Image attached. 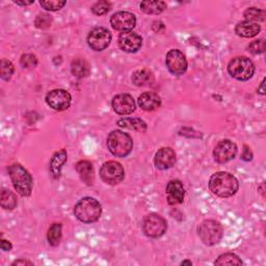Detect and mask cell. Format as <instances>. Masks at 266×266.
I'll list each match as a JSON object with an SVG mask.
<instances>
[{
    "instance_id": "1",
    "label": "cell",
    "mask_w": 266,
    "mask_h": 266,
    "mask_svg": "<svg viewBox=\"0 0 266 266\" xmlns=\"http://www.w3.org/2000/svg\"><path fill=\"white\" fill-rule=\"evenodd\" d=\"M209 188L217 197L230 198L237 192L239 183L233 175L226 172H219L211 176Z\"/></svg>"
},
{
    "instance_id": "2",
    "label": "cell",
    "mask_w": 266,
    "mask_h": 266,
    "mask_svg": "<svg viewBox=\"0 0 266 266\" xmlns=\"http://www.w3.org/2000/svg\"><path fill=\"white\" fill-rule=\"evenodd\" d=\"M101 213V204L94 198H83L74 207L75 216L80 222L85 224H91L98 221Z\"/></svg>"
},
{
    "instance_id": "3",
    "label": "cell",
    "mask_w": 266,
    "mask_h": 266,
    "mask_svg": "<svg viewBox=\"0 0 266 266\" xmlns=\"http://www.w3.org/2000/svg\"><path fill=\"white\" fill-rule=\"evenodd\" d=\"M9 175L13 185L19 195L22 197H28L33 191V178L31 174L19 163H14L9 166Z\"/></svg>"
},
{
    "instance_id": "4",
    "label": "cell",
    "mask_w": 266,
    "mask_h": 266,
    "mask_svg": "<svg viewBox=\"0 0 266 266\" xmlns=\"http://www.w3.org/2000/svg\"><path fill=\"white\" fill-rule=\"evenodd\" d=\"M107 147L111 154L117 157H126L133 148V141L130 135L123 131H112L107 137Z\"/></svg>"
},
{
    "instance_id": "5",
    "label": "cell",
    "mask_w": 266,
    "mask_h": 266,
    "mask_svg": "<svg viewBox=\"0 0 266 266\" xmlns=\"http://www.w3.org/2000/svg\"><path fill=\"white\" fill-rule=\"evenodd\" d=\"M228 72L233 78L239 81H247L253 77L255 73V66L250 58L246 56H238L229 63Z\"/></svg>"
},
{
    "instance_id": "6",
    "label": "cell",
    "mask_w": 266,
    "mask_h": 266,
    "mask_svg": "<svg viewBox=\"0 0 266 266\" xmlns=\"http://www.w3.org/2000/svg\"><path fill=\"white\" fill-rule=\"evenodd\" d=\"M223 227L222 225L213 220H206L200 224L198 227V233L206 246H214L219 244L223 237Z\"/></svg>"
},
{
    "instance_id": "7",
    "label": "cell",
    "mask_w": 266,
    "mask_h": 266,
    "mask_svg": "<svg viewBox=\"0 0 266 266\" xmlns=\"http://www.w3.org/2000/svg\"><path fill=\"white\" fill-rule=\"evenodd\" d=\"M166 221L159 214L151 213L143 219L142 231L148 237L159 238L166 232Z\"/></svg>"
},
{
    "instance_id": "8",
    "label": "cell",
    "mask_w": 266,
    "mask_h": 266,
    "mask_svg": "<svg viewBox=\"0 0 266 266\" xmlns=\"http://www.w3.org/2000/svg\"><path fill=\"white\" fill-rule=\"evenodd\" d=\"M100 176L105 183L109 185H115L124 179L125 172L121 163L116 161H108L102 165Z\"/></svg>"
},
{
    "instance_id": "9",
    "label": "cell",
    "mask_w": 266,
    "mask_h": 266,
    "mask_svg": "<svg viewBox=\"0 0 266 266\" xmlns=\"http://www.w3.org/2000/svg\"><path fill=\"white\" fill-rule=\"evenodd\" d=\"M111 34L104 27H96L87 36V44L95 51H102L109 46Z\"/></svg>"
},
{
    "instance_id": "10",
    "label": "cell",
    "mask_w": 266,
    "mask_h": 266,
    "mask_svg": "<svg viewBox=\"0 0 266 266\" xmlns=\"http://www.w3.org/2000/svg\"><path fill=\"white\" fill-rule=\"evenodd\" d=\"M72 101L71 94L65 90H53L46 96V102L52 109L56 111H63L70 107Z\"/></svg>"
},
{
    "instance_id": "11",
    "label": "cell",
    "mask_w": 266,
    "mask_h": 266,
    "mask_svg": "<svg viewBox=\"0 0 266 266\" xmlns=\"http://www.w3.org/2000/svg\"><path fill=\"white\" fill-rule=\"evenodd\" d=\"M165 64L168 71L175 76L184 74L187 70V61L185 55L178 49H172L167 52Z\"/></svg>"
},
{
    "instance_id": "12",
    "label": "cell",
    "mask_w": 266,
    "mask_h": 266,
    "mask_svg": "<svg viewBox=\"0 0 266 266\" xmlns=\"http://www.w3.org/2000/svg\"><path fill=\"white\" fill-rule=\"evenodd\" d=\"M237 154V146L236 143L229 140L224 139L221 140L216 144L213 150L214 160L219 163H227L230 160L234 159Z\"/></svg>"
},
{
    "instance_id": "13",
    "label": "cell",
    "mask_w": 266,
    "mask_h": 266,
    "mask_svg": "<svg viewBox=\"0 0 266 266\" xmlns=\"http://www.w3.org/2000/svg\"><path fill=\"white\" fill-rule=\"evenodd\" d=\"M110 24L113 29L119 32H131L136 25V17L129 12H119L112 15Z\"/></svg>"
},
{
    "instance_id": "14",
    "label": "cell",
    "mask_w": 266,
    "mask_h": 266,
    "mask_svg": "<svg viewBox=\"0 0 266 266\" xmlns=\"http://www.w3.org/2000/svg\"><path fill=\"white\" fill-rule=\"evenodd\" d=\"M142 39L133 32L122 33L119 37V46L121 49L128 53H134L140 49Z\"/></svg>"
},
{
    "instance_id": "15",
    "label": "cell",
    "mask_w": 266,
    "mask_h": 266,
    "mask_svg": "<svg viewBox=\"0 0 266 266\" xmlns=\"http://www.w3.org/2000/svg\"><path fill=\"white\" fill-rule=\"evenodd\" d=\"M112 108L117 114L127 115L135 110V101L132 96L128 94H121L113 98Z\"/></svg>"
},
{
    "instance_id": "16",
    "label": "cell",
    "mask_w": 266,
    "mask_h": 266,
    "mask_svg": "<svg viewBox=\"0 0 266 266\" xmlns=\"http://www.w3.org/2000/svg\"><path fill=\"white\" fill-rule=\"evenodd\" d=\"M176 162V153L172 148H161L157 151L154 163L159 170H167Z\"/></svg>"
},
{
    "instance_id": "17",
    "label": "cell",
    "mask_w": 266,
    "mask_h": 266,
    "mask_svg": "<svg viewBox=\"0 0 266 266\" xmlns=\"http://www.w3.org/2000/svg\"><path fill=\"white\" fill-rule=\"evenodd\" d=\"M185 190L183 184L179 180H172L166 186L167 202L171 205L181 204L184 200Z\"/></svg>"
},
{
    "instance_id": "18",
    "label": "cell",
    "mask_w": 266,
    "mask_h": 266,
    "mask_svg": "<svg viewBox=\"0 0 266 266\" xmlns=\"http://www.w3.org/2000/svg\"><path fill=\"white\" fill-rule=\"evenodd\" d=\"M138 105L142 110L153 111L160 107L161 99L160 97L153 92H146L138 97Z\"/></svg>"
},
{
    "instance_id": "19",
    "label": "cell",
    "mask_w": 266,
    "mask_h": 266,
    "mask_svg": "<svg viewBox=\"0 0 266 266\" xmlns=\"http://www.w3.org/2000/svg\"><path fill=\"white\" fill-rule=\"evenodd\" d=\"M76 171L80 176V179L86 185L91 186L94 184L95 175H94V167L93 164L87 160H81L76 164Z\"/></svg>"
},
{
    "instance_id": "20",
    "label": "cell",
    "mask_w": 266,
    "mask_h": 266,
    "mask_svg": "<svg viewBox=\"0 0 266 266\" xmlns=\"http://www.w3.org/2000/svg\"><path fill=\"white\" fill-rule=\"evenodd\" d=\"M260 31H261L260 25H258L257 23H253L250 21L239 22L235 27V33L239 37H244V38L256 37L260 33Z\"/></svg>"
},
{
    "instance_id": "21",
    "label": "cell",
    "mask_w": 266,
    "mask_h": 266,
    "mask_svg": "<svg viewBox=\"0 0 266 266\" xmlns=\"http://www.w3.org/2000/svg\"><path fill=\"white\" fill-rule=\"evenodd\" d=\"M155 81L154 75L151 71L147 69H142L135 71L132 74V82L136 86H149L152 85Z\"/></svg>"
},
{
    "instance_id": "22",
    "label": "cell",
    "mask_w": 266,
    "mask_h": 266,
    "mask_svg": "<svg viewBox=\"0 0 266 266\" xmlns=\"http://www.w3.org/2000/svg\"><path fill=\"white\" fill-rule=\"evenodd\" d=\"M71 72L75 77L83 78L90 75V65L83 58H75L71 64Z\"/></svg>"
},
{
    "instance_id": "23",
    "label": "cell",
    "mask_w": 266,
    "mask_h": 266,
    "mask_svg": "<svg viewBox=\"0 0 266 266\" xmlns=\"http://www.w3.org/2000/svg\"><path fill=\"white\" fill-rule=\"evenodd\" d=\"M117 125L122 128L130 129V130H135V131H146L147 130V124L143 122L140 119H122L117 122Z\"/></svg>"
},
{
    "instance_id": "24",
    "label": "cell",
    "mask_w": 266,
    "mask_h": 266,
    "mask_svg": "<svg viewBox=\"0 0 266 266\" xmlns=\"http://www.w3.org/2000/svg\"><path fill=\"white\" fill-rule=\"evenodd\" d=\"M67 161V151L66 150H61L60 152H56L50 162V170L52 175L55 178H58L61 176V171L62 166L65 164Z\"/></svg>"
},
{
    "instance_id": "25",
    "label": "cell",
    "mask_w": 266,
    "mask_h": 266,
    "mask_svg": "<svg viewBox=\"0 0 266 266\" xmlns=\"http://www.w3.org/2000/svg\"><path fill=\"white\" fill-rule=\"evenodd\" d=\"M166 9V4L164 2H150L146 0L140 4V10L148 15H158L161 14Z\"/></svg>"
},
{
    "instance_id": "26",
    "label": "cell",
    "mask_w": 266,
    "mask_h": 266,
    "mask_svg": "<svg viewBox=\"0 0 266 266\" xmlns=\"http://www.w3.org/2000/svg\"><path fill=\"white\" fill-rule=\"evenodd\" d=\"M62 224H53L48 230L47 239L49 245L52 247H56L60 245L62 239Z\"/></svg>"
},
{
    "instance_id": "27",
    "label": "cell",
    "mask_w": 266,
    "mask_h": 266,
    "mask_svg": "<svg viewBox=\"0 0 266 266\" xmlns=\"http://www.w3.org/2000/svg\"><path fill=\"white\" fill-rule=\"evenodd\" d=\"M0 202H2V207L7 210H13L17 206V198L9 189H3Z\"/></svg>"
},
{
    "instance_id": "28",
    "label": "cell",
    "mask_w": 266,
    "mask_h": 266,
    "mask_svg": "<svg viewBox=\"0 0 266 266\" xmlns=\"http://www.w3.org/2000/svg\"><path fill=\"white\" fill-rule=\"evenodd\" d=\"M215 265H241L243 261L239 259V257L232 253H226L221 255L214 262Z\"/></svg>"
},
{
    "instance_id": "29",
    "label": "cell",
    "mask_w": 266,
    "mask_h": 266,
    "mask_svg": "<svg viewBox=\"0 0 266 266\" xmlns=\"http://www.w3.org/2000/svg\"><path fill=\"white\" fill-rule=\"evenodd\" d=\"M244 16L247 19V21H250L253 23L262 22L265 20V11L257 9V8H250L245 12Z\"/></svg>"
},
{
    "instance_id": "30",
    "label": "cell",
    "mask_w": 266,
    "mask_h": 266,
    "mask_svg": "<svg viewBox=\"0 0 266 266\" xmlns=\"http://www.w3.org/2000/svg\"><path fill=\"white\" fill-rule=\"evenodd\" d=\"M14 65L9 60L3 58L0 62V75H2V78L9 81L14 74Z\"/></svg>"
},
{
    "instance_id": "31",
    "label": "cell",
    "mask_w": 266,
    "mask_h": 266,
    "mask_svg": "<svg viewBox=\"0 0 266 266\" xmlns=\"http://www.w3.org/2000/svg\"><path fill=\"white\" fill-rule=\"evenodd\" d=\"M111 10V4L108 2H98L92 7V12L97 16L107 14Z\"/></svg>"
},
{
    "instance_id": "32",
    "label": "cell",
    "mask_w": 266,
    "mask_h": 266,
    "mask_svg": "<svg viewBox=\"0 0 266 266\" xmlns=\"http://www.w3.org/2000/svg\"><path fill=\"white\" fill-rule=\"evenodd\" d=\"M35 24H36V26L40 29H47L51 26L52 18H51V16L47 15V14H41L37 17Z\"/></svg>"
},
{
    "instance_id": "33",
    "label": "cell",
    "mask_w": 266,
    "mask_h": 266,
    "mask_svg": "<svg viewBox=\"0 0 266 266\" xmlns=\"http://www.w3.org/2000/svg\"><path fill=\"white\" fill-rule=\"evenodd\" d=\"M66 2H62V0H50V2H41L40 5L47 11L55 12L60 11L66 6Z\"/></svg>"
},
{
    "instance_id": "34",
    "label": "cell",
    "mask_w": 266,
    "mask_h": 266,
    "mask_svg": "<svg viewBox=\"0 0 266 266\" xmlns=\"http://www.w3.org/2000/svg\"><path fill=\"white\" fill-rule=\"evenodd\" d=\"M20 64L23 68H35L38 65L37 56L34 54H23L20 60Z\"/></svg>"
},
{
    "instance_id": "35",
    "label": "cell",
    "mask_w": 266,
    "mask_h": 266,
    "mask_svg": "<svg viewBox=\"0 0 266 266\" xmlns=\"http://www.w3.org/2000/svg\"><path fill=\"white\" fill-rule=\"evenodd\" d=\"M249 51L253 54H260L265 51V41L258 40L254 41L249 45Z\"/></svg>"
},
{
    "instance_id": "36",
    "label": "cell",
    "mask_w": 266,
    "mask_h": 266,
    "mask_svg": "<svg viewBox=\"0 0 266 266\" xmlns=\"http://www.w3.org/2000/svg\"><path fill=\"white\" fill-rule=\"evenodd\" d=\"M241 158H243L245 161H251L253 159V153L248 146L244 147V153L241 155Z\"/></svg>"
},
{
    "instance_id": "37",
    "label": "cell",
    "mask_w": 266,
    "mask_h": 266,
    "mask_svg": "<svg viewBox=\"0 0 266 266\" xmlns=\"http://www.w3.org/2000/svg\"><path fill=\"white\" fill-rule=\"evenodd\" d=\"M13 248L12 244L10 243V241L6 240V239H3L2 240V249L5 251V252H8V251H11Z\"/></svg>"
},
{
    "instance_id": "38",
    "label": "cell",
    "mask_w": 266,
    "mask_h": 266,
    "mask_svg": "<svg viewBox=\"0 0 266 266\" xmlns=\"http://www.w3.org/2000/svg\"><path fill=\"white\" fill-rule=\"evenodd\" d=\"M12 265H34V263L27 260H17Z\"/></svg>"
},
{
    "instance_id": "39",
    "label": "cell",
    "mask_w": 266,
    "mask_h": 266,
    "mask_svg": "<svg viewBox=\"0 0 266 266\" xmlns=\"http://www.w3.org/2000/svg\"><path fill=\"white\" fill-rule=\"evenodd\" d=\"M35 2H34V0H31V2H17V0H16V2H15V4L16 5H18V6H31V5H33Z\"/></svg>"
},
{
    "instance_id": "40",
    "label": "cell",
    "mask_w": 266,
    "mask_h": 266,
    "mask_svg": "<svg viewBox=\"0 0 266 266\" xmlns=\"http://www.w3.org/2000/svg\"><path fill=\"white\" fill-rule=\"evenodd\" d=\"M264 82H265V80H263V81L261 82V85H260V87H259V90H258V92H259L261 95H264V94H265V90H264Z\"/></svg>"
},
{
    "instance_id": "41",
    "label": "cell",
    "mask_w": 266,
    "mask_h": 266,
    "mask_svg": "<svg viewBox=\"0 0 266 266\" xmlns=\"http://www.w3.org/2000/svg\"><path fill=\"white\" fill-rule=\"evenodd\" d=\"M186 264H187V265H192L191 261H187V260H186V261H183V262L181 263V265H186Z\"/></svg>"
}]
</instances>
